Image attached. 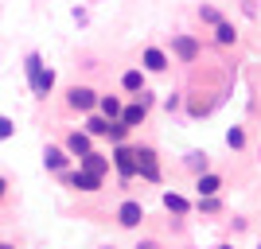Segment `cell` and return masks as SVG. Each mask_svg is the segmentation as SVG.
<instances>
[{
  "label": "cell",
  "mask_w": 261,
  "mask_h": 249,
  "mask_svg": "<svg viewBox=\"0 0 261 249\" xmlns=\"http://www.w3.org/2000/svg\"><path fill=\"white\" fill-rule=\"evenodd\" d=\"M109 160H113V168L121 172V179H133V175H137V148H129V144L117 141V148H113Z\"/></svg>",
  "instance_id": "obj_1"
},
{
  "label": "cell",
  "mask_w": 261,
  "mask_h": 249,
  "mask_svg": "<svg viewBox=\"0 0 261 249\" xmlns=\"http://www.w3.org/2000/svg\"><path fill=\"white\" fill-rule=\"evenodd\" d=\"M98 90H90V86H70V94H66V105L78 109V113H90V109H98Z\"/></svg>",
  "instance_id": "obj_2"
},
{
  "label": "cell",
  "mask_w": 261,
  "mask_h": 249,
  "mask_svg": "<svg viewBox=\"0 0 261 249\" xmlns=\"http://www.w3.org/2000/svg\"><path fill=\"white\" fill-rule=\"evenodd\" d=\"M63 183L90 195V191H101V175H94V172H86V168H82V172H63Z\"/></svg>",
  "instance_id": "obj_3"
},
{
  "label": "cell",
  "mask_w": 261,
  "mask_h": 249,
  "mask_svg": "<svg viewBox=\"0 0 261 249\" xmlns=\"http://www.w3.org/2000/svg\"><path fill=\"white\" fill-rule=\"evenodd\" d=\"M137 175L148 179V183H160V163H156L152 148H137Z\"/></svg>",
  "instance_id": "obj_4"
},
{
  "label": "cell",
  "mask_w": 261,
  "mask_h": 249,
  "mask_svg": "<svg viewBox=\"0 0 261 249\" xmlns=\"http://www.w3.org/2000/svg\"><path fill=\"white\" fill-rule=\"evenodd\" d=\"M117 222H121L125 230H137V226L144 222V206H141V203H133V199H125V203L117 206Z\"/></svg>",
  "instance_id": "obj_5"
},
{
  "label": "cell",
  "mask_w": 261,
  "mask_h": 249,
  "mask_svg": "<svg viewBox=\"0 0 261 249\" xmlns=\"http://www.w3.org/2000/svg\"><path fill=\"white\" fill-rule=\"evenodd\" d=\"M172 51H175L179 63H195V59H199V43L191 39V35H175V39H172Z\"/></svg>",
  "instance_id": "obj_6"
},
{
  "label": "cell",
  "mask_w": 261,
  "mask_h": 249,
  "mask_svg": "<svg viewBox=\"0 0 261 249\" xmlns=\"http://www.w3.org/2000/svg\"><path fill=\"white\" fill-rule=\"evenodd\" d=\"M141 66H144V70H152V74H164V70H168V54H164L160 47H144Z\"/></svg>",
  "instance_id": "obj_7"
},
{
  "label": "cell",
  "mask_w": 261,
  "mask_h": 249,
  "mask_svg": "<svg viewBox=\"0 0 261 249\" xmlns=\"http://www.w3.org/2000/svg\"><path fill=\"white\" fill-rule=\"evenodd\" d=\"M90 148H94V136H90L86 129H82V132H70V136H66V152H70V156H86Z\"/></svg>",
  "instance_id": "obj_8"
},
{
  "label": "cell",
  "mask_w": 261,
  "mask_h": 249,
  "mask_svg": "<svg viewBox=\"0 0 261 249\" xmlns=\"http://www.w3.org/2000/svg\"><path fill=\"white\" fill-rule=\"evenodd\" d=\"M78 160H82V168L94 172V175H106L109 172V156H101V152H94V148H90L86 156H78Z\"/></svg>",
  "instance_id": "obj_9"
},
{
  "label": "cell",
  "mask_w": 261,
  "mask_h": 249,
  "mask_svg": "<svg viewBox=\"0 0 261 249\" xmlns=\"http://www.w3.org/2000/svg\"><path fill=\"white\" fill-rule=\"evenodd\" d=\"M51 86H55V70H51V66H47V70L39 66V74L32 78V90H35V98H47V94H51Z\"/></svg>",
  "instance_id": "obj_10"
},
{
  "label": "cell",
  "mask_w": 261,
  "mask_h": 249,
  "mask_svg": "<svg viewBox=\"0 0 261 249\" xmlns=\"http://www.w3.org/2000/svg\"><path fill=\"white\" fill-rule=\"evenodd\" d=\"M195 191H199V195H218V191H222V179H218L215 172H199Z\"/></svg>",
  "instance_id": "obj_11"
},
{
  "label": "cell",
  "mask_w": 261,
  "mask_h": 249,
  "mask_svg": "<svg viewBox=\"0 0 261 249\" xmlns=\"http://www.w3.org/2000/svg\"><path fill=\"white\" fill-rule=\"evenodd\" d=\"M144 113H148V105H144V101H137V105H121V117H117V121H125L129 129H137V125L144 121Z\"/></svg>",
  "instance_id": "obj_12"
},
{
  "label": "cell",
  "mask_w": 261,
  "mask_h": 249,
  "mask_svg": "<svg viewBox=\"0 0 261 249\" xmlns=\"http://www.w3.org/2000/svg\"><path fill=\"white\" fill-rule=\"evenodd\" d=\"M66 156H70L66 148H47L43 152V163L51 168V172H63V168H66Z\"/></svg>",
  "instance_id": "obj_13"
},
{
  "label": "cell",
  "mask_w": 261,
  "mask_h": 249,
  "mask_svg": "<svg viewBox=\"0 0 261 249\" xmlns=\"http://www.w3.org/2000/svg\"><path fill=\"white\" fill-rule=\"evenodd\" d=\"M164 210H172V214H187V210H191V203H187L184 195H172V191H164Z\"/></svg>",
  "instance_id": "obj_14"
},
{
  "label": "cell",
  "mask_w": 261,
  "mask_h": 249,
  "mask_svg": "<svg viewBox=\"0 0 261 249\" xmlns=\"http://www.w3.org/2000/svg\"><path fill=\"white\" fill-rule=\"evenodd\" d=\"M86 132H90V136H106V132H109V117H106V113H101V117H98V113H90V117H86Z\"/></svg>",
  "instance_id": "obj_15"
},
{
  "label": "cell",
  "mask_w": 261,
  "mask_h": 249,
  "mask_svg": "<svg viewBox=\"0 0 261 249\" xmlns=\"http://www.w3.org/2000/svg\"><path fill=\"white\" fill-rule=\"evenodd\" d=\"M215 39H218V43H222V47H230V43H234V39H238V32H234V23L218 20V23H215Z\"/></svg>",
  "instance_id": "obj_16"
},
{
  "label": "cell",
  "mask_w": 261,
  "mask_h": 249,
  "mask_svg": "<svg viewBox=\"0 0 261 249\" xmlns=\"http://www.w3.org/2000/svg\"><path fill=\"white\" fill-rule=\"evenodd\" d=\"M121 86L129 90V94H141L144 90V74L141 70H125V74H121Z\"/></svg>",
  "instance_id": "obj_17"
},
{
  "label": "cell",
  "mask_w": 261,
  "mask_h": 249,
  "mask_svg": "<svg viewBox=\"0 0 261 249\" xmlns=\"http://www.w3.org/2000/svg\"><path fill=\"white\" fill-rule=\"evenodd\" d=\"M98 109H101V113H106L109 121H113V117H121V101L113 98V94H106V98H98Z\"/></svg>",
  "instance_id": "obj_18"
},
{
  "label": "cell",
  "mask_w": 261,
  "mask_h": 249,
  "mask_svg": "<svg viewBox=\"0 0 261 249\" xmlns=\"http://www.w3.org/2000/svg\"><path fill=\"white\" fill-rule=\"evenodd\" d=\"M106 136H109V141H113V144H117V141H125V136H129V125L113 117V121H109V132H106Z\"/></svg>",
  "instance_id": "obj_19"
},
{
  "label": "cell",
  "mask_w": 261,
  "mask_h": 249,
  "mask_svg": "<svg viewBox=\"0 0 261 249\" xmlns=\"http://www.w3.org/2000/svg\"><path fill=\"white\" fill-rule=\"evenodd\" d=\"M187 168H191V172H207L211 168V160H207V152H191V156H187Z\"/></svg>",
  "instance_id": "obj_20"
},
{
  "label": "cell",
  "mask_w": 261,
  "mask_h": 249,
  "mask_svg": "<svg viewBox=\"0 0 261 249\" xmlns=\"http://www.w3.org/2000/svg\"><path fill=\"white\" fill-rule=\"evenodd\" d=\"M226 144H230V148H246V132H242L238 125H234V129L226 132Z\"/></svg>",
  "instance_id": "obj_21"
},
{
  "label": "cell",
  "mask_w": 261,
  "mask_h": 249,
  "mask_svg": "<svg viewBox=\"0 0 261 249\" xmlns=\"http://www.w3.org/2000/svg\"><path fill=\"white\" fill-rule=\"evenodd\" d=\"M199 20H203V23H211V27H215V23L222 20V16H218V8H211V4H203V8H199Z\"/></svg>",
  "instance_id": "obj_22"
},
{
  "label": "cell",
  "mask_w": 261,
  "mask_h": 249,
  "mask_svg": "<svg viewBox=\"0 0 261 249\" xmlns=\"http://www.w3.org/2000/svg\"><path fill=\"white\" fill-rule=\"evenodd\" d=\"M39 66H43V59H39V54H28V78L39 74Z\"/></svg>",
  "instance_id": "obj_23"
},
{
  "label": "cell",
  "mask_w": 261,
  "mask_h": 249,
  "mask_svg": "<svg viewBox=\"0 0 261 249\" xmlns=\"http://www.w3.org/2000/svg\"><path fill=\"white\" fill-rule=\"evenodd\" d=\"M12 132H16V125H12V121H8V117H0V141H8Z\"/></svg>",
  "instance_id": "obj_24"
},
{
  "label": "cell",
  "mask_w": 261,
  "mask_h": 249,
  "mask_svg": "<svg viewBox=\"0 0 261 249\" xmlns=\"http://www.w3.org/2000/svg\"><path fill=\"white\" fill-rule=\"evenodd\" d=\"M137 249H164V245H160V241H156V238H144V241H141V245H137Z\"/></svg>",
  "instance_id": "obj_25"
},
{
  "label": "cell",
  "mask_w": 261,
  "mask_h": 249,
  "mask_svg": "<svg viewBox=\"0 0 261 249\" xmlns=\"http://www.w3.org/2000/svg\"><path fill=\"white\" fill-rule=\"evenodd\" d=\"M4 191H8V183H4V179H0V195H4Z\"/></svg>",
  "instance_id": "obj_26"
},
{
  "label": "cell",
  "mask_w": 261,
  "mask_h": 249,
  "mask_svg": "<svg viewBox=\"0 0 261 249\" xmlns=\"http://www.w3.org/2000/svg\"><path fill=\"white\" fill-rule=\"evenodd\" d=\"M0 249H16V245H8V241H0Z\"/></svg>",
  "instance_id": "obj_27"
},
{
  "label": "cell",
  "mask_w": 261,
  "mask_h": 249,
  "mask_svg": "<svg viewBox=\"0 0 261 249\" xmlns=\"http://www.w3.org/2000/svg\"><path fill=\"white\" fill-rule=\"evenodd\" d=\"M218 249H234V245H218Z\"/></svg>",
  "instance_id": "obj_28"
},
{
  "label": "cell",
  "mask_w": 261,
  "mask_h": 249,
  "mask_svg": "<svg viewBox=\"0 0 261 249\" xmlns=\"http://www.w3.org/2000/svg\"><path fill=\"white\" fill-rule=\"evenodd\" d=\"M257 249H261V245H257Z\"/></svg>",
  "instance_id": "obj_29"
},
{
  "label": "cell",
  "mask_w": 261,
  "mask_h": 249,
  "mask_svg": "<svg viewBox=\"0 0 261 249\" xmlns=\"http://www.w3.org/2000/svg\"><path fill=\"white\" fill-rule=\"evenodd\" d=\"M106 249H109V245H106Z\"/></svg>",
  "instance_id": "obj_30"
}]
</instances>
